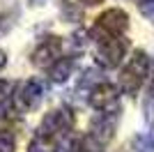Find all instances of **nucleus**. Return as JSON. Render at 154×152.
Segmentation results:
<instances>
[{
    "instance_id": "f257e3e1",
    "label": "nucleus",
    "mask_w": 154,
    "mask_h": 152,
    "mask_svg": "<svg viewBox=\"0 0 154 152\" xmlns=\"http://www.w3.org/2000/svg\"><path fill=\"white\" fill-rule=\"evenodd\" d=\"M149 74V58L143 53V51H136L134 58L129 60V65L122 69L120 74V88L127 92V95H136L140 90L143 81L147 78Z\"/></svg>"
},
{
    "instance_id": "f03ea898",
    "label": "nucleus",
    "mask_w": 154,
    "mask_h": 152,
    "mask_svg": "<svg viewBox=\"0 0 154 152\" xmlns=\"http://www.w3.org/2000/svg\"><path fill=\"white\" fill-rule=\"evenodd\" d=\"M90 106L99 111V115H113L120 111V92L110 83H99L90 90Z\"/></svg>"
},
{
    "instance_id": "7ed1b4c3",
    "label": "nucleus",
    "mask_w": 154,
    "mask_h": 152,
    "mask_svg": "<svg viewBox=\"0 0 154 152\" xmlns=\"http://www.w3.org/2000/svg\"><path fill=\"white\" fill-rule=\"evenodd\" d=\"M71 127H74V113L69 108H53L44 115L37 134H44V136H51L58 141L67 131H71Z\"/></svg>"
},
{
    "instance_id": "20e7f679",
    "label": "nucleus",
    "mask_w": 154,
    "mask_h": 152,
    "mask_svg": "<svg viewBox=\"0 0 154 152\" xmlns=\"http://www.w3.org/2000/svg\"><path fill=\"white\" fill-rule=\"evenodd\" d=\"M127 49L129 44L122 37H101L99 39V49H97V62L101 67H117L122 62Z\"/></svg>"
},
{
    "instance_id": "39448f33",
    "label": "nucleus",
    "mask_w": 154,
    "mask_h": 152,
    "mask_svg": "<svg viewBox=\"0 0 154 152\" xmlns=\"http://www.w3.org/2000/svg\"><path fill=\"white\" fill-rule=\"evenodd\" d=\"M127 28H129V16L127 12L117 9V7L106 9L97 16V32L101 30L103 32L101 37H120Z\"/></svg>"
},
{
    "instance_id": "423d86ee",
    "label": "nucleus",
    "mask_w": 154,
    "mask_h": 152,
    "mask_svg": "<svg viewBox=\"0 0 154 152\" xmlns=\"http://www.w3.org/2000/svg\"><path fill=\"white\" fill-rule=\"evenodd\" d=\"M42 97H44L42 83L37 78H30L21 85L19 95H16V106H19V111H35L42 104Z\"/></svg>"
},
{
    "instance_id": "0eeeda50",
    "label": "nucleus",
    "mask_w": 154,
    "mask_h": 152,
    "mask_svg": "<svg viewBox=\"0 0 154 152\" xmlns=\"http://www.w3.org/2000/svg\"><path fill=\"white\" fill-rule=\"evenodd\" d=\"M60 51H62V39L60 37H46L35 49V53H32V65L35 67H48V65H53L55 58H60Z\"/></svg>"
},
{
    "instance_id": "6e6552de",
    "label": "nucleus",
    "mask_w": 154,
    "mask_h": 152,
    "mask_svg": "<svg viewBox=\"0 0 154 152\" xmlns=\"http://www.w3.org/2000/svg\"><path fill=\"white\" fill-rule=\"evenodd\" d=\"M113 131H115V118L113 115H99L97 120H92L90 138L94 141L97 145H106L113 138Z\"/></svg>"
},
{
    "instance_id": "1a4fd4ad",
    "label": "nucleus",
    "mask_w": 154,
    "mask_h": 152,
    "mask_svg": "<svg viewBox=\"0 0 154 152\" xmlns=\"http://www.w3.org/2000/svg\"><path fill=\"white\" fill-rule=\"evenodd\" d=\"M71 71H74V60H71V58H60V60H55V62L51 65L48 76H51L55 83H64L71 76Z\"/></svg>"
},
{
    "instance_id": "9d476101",
    "label": "nucleus",
    "mask_w": 154,
    "mask_h": 152,
    "mask_svg": "<svg viewBox=\"0 0 154 152\" xmlns=\"http://www.w3.org/2000/svg\"><path fill=\"white\" fill-rule=\"evenodd\" d=\"M28 152H58V141L51 136H44V134H37L30 141Z\"/></svg>"
},
{
    "instance_id": "9b49d317",
    "label": "nucleus",
    "mask_w": 154,
    "mask_h": 152,
    "mask_svg": "<svg viewBox=\"0 0 154 152\" xmlns=\"http://www.w3.org/2000/svg\"><path fill=\"white\" fill-rule=\"evenodd\" d=\"M134 143H136V150L138 152H154V138L152 136H138Z\"/></svg>"
},
{
    "instance_id": "f8f14e48",
    "label": "nucleus",
    "mask_w": 154,
    "mask_h": 152,
    "mask_svg": "<svg viewBox=\"0 0 154 152\" xmlns=\"http://www.w3.org/2000/svg\"><path fill=\"white\" fill-rule=\"evenodd\" d=\"M16 143H14V136L9 131H0V152H14Z\"/></svg>"
},
{
    "instance_id": "ddd939ff",
    "label": "nucleus",
    "mask_w": 154,
    "mask_h": 152,
    "mask_svg": "<svg viewBox=\"0 0 154 152\" xmlns=\"http://www.w3.org/2000/svg\"><path fill=\"white\" fill-rule=\"evenodd\" d=\"M138 9L145 19L154 21V0H138Z\"/></svg>"
},
{
    "instance_id": "4468645a",
    "label": "nucleus",
    "mask_w": 154,
    "mask_h": 152,
    "mask_svg": "<svg viewBox=\"0 0 154 152\" xmlns=\"http://www.w3.org/2000/svg\"><path fill=\"white\" fill-rule=\"evenodd\" d=\"M12 90H14L12 81H0V104H5V101L12 97Z\"/></svg>"
},
{
    "instance_id": "2eb2a0df",
    "label": "nucleus",
    "mask_w": 154,
    "mask_h": 152,
    "mask_svg": "<svg viewBox=\"0 0 154 152\" xmlns=\"http://www.w3.org/2000/svg\"><path fill=\"white\" fill-rule=\"evenodd\" d=\"M85 44H88V35H85L83 30H81V32H74V35H71V46H74V49H81V51H83V49H85Z\"/></svg>"
},
{
    "instance_id": "dca6fc26",
    "label": "nucleus",
    "mask_w": 154,
    "mask_h": 152,
    "mask_svg": "<svg viewBox=\"0 0 154 152\" xmlns=\"http://www.w3.org/2000/svg\"><path fill=\"white\" fill-rule=\"evenodd\" d=\"M7 30H9V21H7V16H2V14H0V37H2Z\"/></svg>"
},
{
    "instance_id": "f3484780",
    "label": "nucleus",
    "mask_w": 154,
    "mask_h": 152,
    "mask_svg": "<svg viewBox=\"0 0 154 152\" xmlns=\"http://www.w3.org/2000/svg\"><path fill=\"white\" fill-rule=\"evenodd\" d=\"M5 65H7V53H5L2 49H0V69H2Z\"/></svg>"
},
{
    "instance_id": "a211bd4d",
    "label": "nucleus",
    "mask_w": 154,
    "mask_h": 152,
    "mask_svg": "<svg viewBox=\"0 0 154 152\" xmlns=\"http://www.w3.org/2000/svg\"><path fill=\"white\" fill-rule=\"evenodd\" d=\"M83 5H97V2H101V0H81Z\"/></svg>"
},
{
    "instance_id": "6ab92c4d",
    "label": "nucleus",
    "mask_w": 154,
    "mask_h": 152,
    "mask_svg": "<svg viewBox=\"0 0 154 152\" xmlns=\"http://www.w3.org/2000/svg\"><path fill=\"white\" fill-rule=\"evenodd\" d=\"M30 2H32V5H39V2H42V0H30Z\"/></svg>"
},
{
    "instance_id": "aec40b11",
    "label": "nucleus",
    "mask_w": 154,
    "mask_h": 152,
    "mask_svg": "<svg viewBox=\"0 0 154 152\" xmlns=\"http://www.w3.org/2000/svg\"><path fill=\"white\" fill-rule=\"evenodd\" d=\"M149 92H152V97H154V81H152V90H149Z\"/></svg>"
}]
</instances>
